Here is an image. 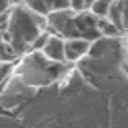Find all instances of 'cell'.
Here are the masks:
<instances>
[{
  "instance_id": "cell-9",
  "label": "cell",
  "mask_w": 128,
  "mask_h": 128,
  "mask_svg": "<svg viewBox=\"0 0 128 128\" xmlns=\"http://www.w3.org/2000/svg\"><path fill=\"white\" fill-rule=\"evenodd\" d=\"M69 8L74 10L76 13H79L82 10H87L86 8V0H69Z\"/></svg>"
},
{
  "instance_id": "cell-8",
  "label": "cell",
  "mask_w": 128,
  "mask_h": 128,
  "mask_svg": "<svg viewBox=\"0 0 128 128\" xmlns=\"http://www.w3.org/2000/svg\"><path fill=\"white\" fill-rule=\"evenodd\" d=\"M48 38H49V33H48V31H41V33H40V34H38V36L33 40V43H31V48L36 49V51H41L43 46L46 44V41H48Z\"/></svg>"
},
{
  "instance_id": "cell-10",
  "label": "cell",
  "mask_w": 128,
  "mask_h": 128,
  "mask_svg": "<svg viewBox=\"0 0 128 128\" xmlns=\"http://www.w3.org/2000/svg\"><path fill=\"white\" fill-rule=\"evenodd\" d=\"M122 28H123V31H128V4L125 5L123 13H122Z\"/></svg>"
},
{
  "instance_id": "cell-2",
  "label": "cell",
  "mask_w": 128,
  "mask_h": 128,
  "mask_svg": "<svg viewBox=\"0 0 128 128\" xmlns=\"http://www.w3.org/2000/svg\"><path fill=\"white\" fill-rule=\"evenodd\" d=\"M92 48V41H87V40H82V38H72V40H68L64 41V56H66V61H76L82 59Z\"/></svg>"
},
{
  "instance_id": "cell-11",
  "label": "cell",
  "mask_w": 128,
  "mask_h": 128,
  "mask_svg": "<svg viewBox=\"0 0 128 128\" xmlns=\"http://www.w3.org/2000/svg\"><path fill=\"white\" fill-rule=\"evenodd\" d=\"M8 4H10V0H0V13L8 8Z\"/></svg>"
},
{
  "instance_id": "cell-5",
  "label": "cell",
  "mask_w": 128,
  "mask_h": 128,
  "mask_svg": "<svg viewBox=\"0 0 128 128\" xmlns=\"http://www.w3.org/2000/svg\"><path fill=\"white\" fill-rule=\"evenodd\" d=\"M110 4H112V0H94L89 10H90L97 18H105L107 13H108Z\"/></svg>"
},
{
  "instance_id": "cell-6",
  "label": "cell",
  "mask_w": 128,
  "mask_h": 128,
  "mask_svg": "<svg viewBox=\"0 0 128 128\" xmlns=\"http://www.w3.org/2000/svg\"><path fill=\"white\" fill-rule=\"evenodd\" d=\"M16 58V53L10 46V43L0 41V62L2 61H13Z\"/></svg>"
},
{
  "instance_id": "cell-7",
  "label": "cell",
  "mask_w": 128,
  "mask_h": 128,
  "mask_svg": "<svg viewBox=\"0 0 128 128\" xmlns=\"http://www.w3.org/2000/svg\"><path fill=\"white\" fill-rule=\"evenodd\" d=\"M12 69H13V62L12 61H2L0 62V84H4L8 79Z\"/></svg>"
},
{
  "instance_id": "cell-3",
  "label": "cell",
  "mask_w": 128,
  "mask_h": 128,
  "mask_svg": "<svg viewBox=\"0 0 128 128\" xmlns=\"http://www.w3.org/2000/svg\"><path fill=\"white\" fill-rule=\"evenodd\" d=\"M41 51L49 61H54V62H64L66 61V56H64V40L61 36L49 34L48 41L43 46Z\"/></svg>"
},
{
  "instance_id": "cell-12",
  "label": "cell",
  "mask_w": 128,
  "mask_h": 128,
  "mask_svg": "<svg viewBox=\"0 0 128 128\" xmlns=\"http://www.w3.org/2000/svg\"><path fill=\"white\" fill-rule=\"evenodd\" d=\"M0 41H2V31H0Z\"/></svg>"
},
{
  "instance_id": "cell-1",
  "label": "cell",
  "mask_w": 128,
  "mask_h": 128,
  "mask_svg": "<svg viewBox=\"0 0 128 128\" xmlns=\"http://www.w3.org/2000/svg\"><path fill=\"white\" fill-rule=\"evenodd\" d=\"M46 25H48L46 18H43V15L31 12L30 8L18 7L10 12L7 33L10 36L8 43L16 53V56L23 54L28 49V46H31L34 38L41 31H44Z\"/></svg>"
},
{
  "instance_id": "cell-4",
  "label": "cell",
  "mask_w": 128,
  "mask_h": 128,
  "mask_svg": "<svg viewBox=\"0 0 128 128\" xmlns=\"http://www.w3.org/2000/svg\"><path fill=\"white\" fill-rule=\"evenodd\" d=\"M26 5L31 12L46 16L49 12H53L54 0H26Z\"/></svg>"
}]
</instances>
